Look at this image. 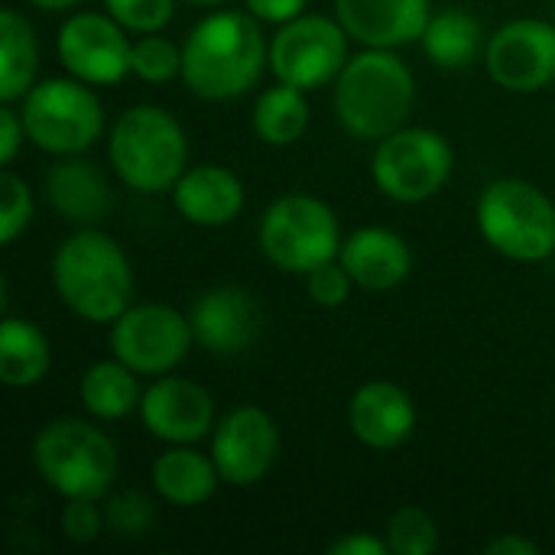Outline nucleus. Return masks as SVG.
<instances>
[{"label": "nucleus", "mask_w": 555, "mask_h": 555, "mask_svg": "<svg viewBox=\"0 0 555 555\" xmlns=\"http://www.w3.org/2000/svg\"><path fill=\"white\" fill-rule=\"evenodd\" d=\"M270 42L250 10H215L182 42V81L202 101H234L257 88Z\"/></svg>", "instance_id": "nucleus-1"}, {"label": "nucleus", "mask_w": 555, "mask_h": 555, "mask_svg": "<svg viewBox=\"0 0 555 555\" xmlns=\"http://www.w3.org/2000/svg\"><path fill=\"white\" fill-rule=\"evenodd\" d=\"M52 286L62 306L94 325H114L133 306L127 250L98 228H78L52 254Z\"/></svg>", "instance_id": "nucleus-2"}, {"label": "nucleus", "mask_w": 555, "mask_h": 555, "mask_svg": "<svg viewBox=\"0 0 555 555\" xmlns=\"http://www.w3.org/2000/svg\"><path fill=\"white\" fill-rule=\"evenodd\" d=\"M416 101V78L397 49H367L351 55L335 78V117L354 140H384L406 127Z\"/></svg>", "instance_id": "nucleus-3"}, {"label": "nucleus", "mask_w": 555, "mask_h": 555, "mask_svg": "<svg viewBox=\"0 0 555 555\" xmlns=\"http://www.w3.org/2000/svg\"><path fill=\"white\" fill-rule=\"evenodd\" d=\"M107 159L130 192H172L179 176L189 169V137L166 107L133 104L107 133Z\"/></svg>", "instance_id": "nucleus-4"}, {"label": "nucleus", "mask_w": 555, "mask_h": 555, "mask_svg": "<svg viewBox=\"0 0 555 555\" xmlns=\"http://www.w3.org/2000/svg\"><path fill=\"white\" fill-rule=\"evenodd\" d=\"M33 465L59 498L104 501L117 478V449L94 423L62 416L36 433Z\"/></svg>", "instance_id": "nucleus-5"}, {"label": "nucleus", "mask_w": 555, "mask_h": 555, "mask_svg": "<svg viewBox=\"0 0 555 555\" xmlns=\"http://www.w3.org/2000/svg\"><path fill=\"white\" fill-rule=\"evenodd\" d=\"M475 218L485 244L507 260L543 263L555 254V202L527 179L485 185Z\"/></svg>", "instance_id": "nucleus-6"}, {"label": "nucleus", "mask_w": 555, "mask_h": 555, "mask_svg": "<svg viewBox=\"0 0 555 555\" xmlns=\"http://www.w3.org/2000/svg\"><path fill=\"white\" fill-rule=\"evenodd\" d=\"M257 244L276 270L306 276L315 267L338 260L345 237L328 202L306 192H289L267 205L257 228Z\"/></svg>", "instance_id": "nucleus-7"}, {"label": "nucleus", "mask_w": 555, "mask_h": 555, "mask_svg": "<svg viewBox=\"0 0 555 555\" xmlns=\"http://www.w3.org/2000/svg\"><path fill=\"white\" fill-rule=\"evenodd\" d=\"M26 140L52 156H78L104 133V104L94 85L65 75L36 81L20 101Z\"/></svg>", "instance_id": "nucleus-8"}, {"label": "nucleus", "mask_w": 555, "mask_h": 555, "mask_svg": "<svg viewBox=\"0 0 555 555\" xmlns=\"http://www.w3.org/2000/svg\"><path fill=\"white\" fill-rule=\"evenodd\" d=\"M455 169L452 143L433 127H400L377 140L371 156V179L377 192L397 205H420L436 198Z\"/></svg>", "instance_id": "nucleus-9"}, {"label": "nucleus", "mask_w": 555, "mask_h": 555, "mask_svg": "<svg viewBox=\"0 0 555 555\" xmlns=\"http://www.w3.org/2000/svg\"><path fill=\"white\" fill-rule=\"evenodd\" d=\"M348 29L338 16L302 13L270 36V72L276 81L315 91L335 85L348 55Z\"/></svg>", "instance_id": "nucleus-10"}, {"label": "nucleus", "mask_w": 555, "mask_h": 555, "mask_svg": "<svg viewBox=\"0 0 555 555\" xmlns=\"http://www.w3.org/2000/svg\"><path fill=\"white\" fill-rule=\"evenodd\" d=\"M195 335L189 315L163 302L130 306L111 325V351L140 377L172 374L192 351Z\"/></svg>", "instance_id": "nucleus-11"}, {"label": "nucleus", "mask_w": 555, "mask_h": 555, "mask_svg": "<svg viewBox=\"0 0 555 555\" xmlns=\"http://www.w3.org/2000/svg\"><path fill=\"white\" fill-rule=\"evenodd\" d=\"M130 46L127 29L107 10H78L62 20L55 36L62 68L94 88L117 85L130 75Z\"/></svg>", "instance_id": "nucleus-12"}, {"label": "nucleus", "mask_w": 555, "mask_h": 555, "mask_svg": "<svg viewBox=\"0 0 555 555\" xmlns=\"http://www.w3.org/2000/svg\"><path fill=\"white\" fill-rule=\"evenodd\" d=\"M491 81L511 94H537L555 81V26L537 16L504 23L485 46Z\"/></svg>", "instance_id": "nucleus-13"}, {"label": "nucleus", "mask_w": 555, "mask_h": 555, "mask_svg": "<svg viewBox=\"0 0 555 555\" xmlns=\"http://www.w3.org/2000/svg\"><path fill=\"white\" fill-rule=\"evenodd\" d=\"M221 485L254 488L260 485L280 455V426L260 406H237L224 413L208 446Z\"/></svg>", "instance_id": "nucleus-14"}, {"label": "nucleus", "mask_w": 555, "mask_h": 555, "mask_svg": "<svg viewBox=\"0 0 555 555\" xmlns=\"http://www.w3.org/2000/svg\"><path fill=\"white\" fill-rule=\"evenodd\" d=\"M137 413L143 429L166 446H195L208 439L218 426L211 393L179 374L153 377Z\"/></svg>", "instance_id": "nucleus-15"}, {"label": "nucleus", "mask_w": 555, "mask_h": 555, "mask_svg": "<svg viewBox=\"0 0 555 555\" xmlns=\"http://www.w3.org/2000/svg\"><path fill=\"white\" fill-rule=\"evenodd\" d=\"M189 322L195 345L218 358L244 354L260 332L257 302L241 286H215L202 293L189 312Z\"/></svg>", "instance_id": "nucleus-16"}, {"label": "nucleus", "mask_w": 555, "mask_h": 555, "mask_svg": "<svg viewBox=\"0 0 555 555\" xmlns=\"http://www.w3.org/2000/svg\"><path fill=\"white\" fill-rule=\"evenodd\" d=\"M416 420L420 413H416L413 397L400 384H390V380L361 384L348 403L351 436L374 452L400 449L416 433Z\"/></svg>", "instance_id": "nucleus-17"}, {"label": "nucleus", "mask_w": 555, "mask_h": 555, "mask_svg": "<svg viewBox=\"0 0 555 555\" xmlns=\"http://www.w3.org/2000/svg\"><path fill=\"white\" fill-rule=\"evenodd\" d=\"M335 16L367 49H400L420 42L433 0H335Z\"/></svg>", "instance_id": "nucleus-18"}, {"label": "nucleus", "mask_w": 555, "mask_h": 555, "mask_svg": "<svg viewBox=\"0 0 555 555\" xmlns=\"http://www.w3.org/2000/svg\"><path fill=\"white\" fill-rule=\"evenodd\" d=\"M172 208L195 228H224L231 224L247 202L244 182L221 163L189 166L172 185Z\"/></svg>", "instance_id": "nucleus-19"}, {"label": "nucleus", "mask_w": 555, "mask_h": 555, "mask_svg": "<svg viewBox=\"0 0 555 555\" xmlns=\"http://www.w3.org/2000/svg\"><path fill=\"white\" fill-rule=\"evenodd\" d=\"M338 260L351 273L354 286L364 293L397 289L413 273L410 244L397 231L377 228V224L351 231L338 250Z\"/></svg>", "instance_id": "nucleus-20"}, {"label": "nucleus", "mask_w": 555, "mask_h": 555, "mask_svg": "<svg viewBox=\"0 0 555 555\" xmlns=\"http://www.w3.org/2000/svg\"><path fill=\"white\" fill-rule=\"evenodd\" d=\"M46 202L78 228H94L114 208V189L104 169L91 159L59 156V163L46 172Z\"/></svg>", "instance_id": "nucleus-21"}, {"label": "nucleus", "mask_w": 555, "mask_h": 555, "mask_svg": "<svg viewBox=\"0 0 555 555\" xmlns=\"http://www.w3.org/2000/svg\"><path fill=\"white\" fill-rule=\"evenodd\" d=\"M150 481L159 501L192 511L215 498L221 475L211 452H198L195 446H166L150 468Z\"/></svg>", "instance_id": "nucleus-22"}, {"label": "nucleus", "mask_w": 555, "mask_h": 555, "mask_svg": "<svg viewBox=\"0 0 555 555\" xmlns=\"http://www.w3.org/2000/svg\"><path fill=\"white\" fill-rule=\"evenodd\" d=\"M420 46L426 52V59L446 72H459L468 68L478 55H485V26L475 13L462 10V7H446L439 13L429 16Z\"/></svg>", "instance_id": "nucleus-23"}, {"label": "nucleus", "mask_w": 555, "mask_h": 555, "mask_svg": "<svg viewBox=\"0 0 555 555\" xmlns=\"http://www.w3.org/2000/svg\"><path fill=\"white\" fill-rule=\"evenodd\" d=\"M52 367V345L29 319L7 315L0 322V380L13 390L36 387Z\"/></svg>", "instance_id": "nucleus-24"}, {"label": "nucleus", "mask_w": 555, "mask_h": 555, "mask_svg": "<svg viewBox=\"0 0 555 555\" xmlns=\"http://www.w3.org/2000/svg\"><path fill=\"white\" fill-rule=\"evenodd\" d=\"M140 374L130 371L124 361H94L78 384V400L88 410V416L101 423H114L140 410L143 390H140Z\"/></svg>", "instance_id": "nucleus-25"}, {"label": "nucleus", "mask_w": 555, "mask_h": 555, "mask_svg": "<svg viewBox=\"0 0 555 555\" xmlns=\"http://www.w3.org/2000/svg\"><path fill=\"white\" fill-rule=\"evenodd\" d=\"M39 68V42L33 23L13 10H0V101L16 104L36 85Z\"/></svg>", "instance_id": "nucleus-26"}, {"label": "nucleus", "mask_w": 555, "mask_h": 555, "mask_svg": "<svg viewBox=\"0 0 555 555\" xmlns=\"http://www.w3.org/2000/svg\"><path fill=\"white\" fill-rule=\"evenodd\" d=\"M309 91L276 81L273 88L260 91V98L254 101V114H250V127L257 133L260 143L267 146H293L306 137L312 111H309Z\"/></svg>", "instance_id": "nucleus-27"}, {"label": "nucleus", "mask_w": 555, "mask_h": 555, "mask_svg": "<svg viewBox=\"0 0 555 555\" xmlns=\"http://www.w3.org/2000/svg\"><path fill=\"white\" fill-rule=\"evenodd\" d=\"M130 75L146 85H166L182 75V46L163 33H140L130 46Z\"/></svg>", "instance_id": "nucleus-28"}, {"label": "nucleus", "mask_w": 555, "mask_h": 555, "mask_svg": "<svg viewBox=\"0 0 555 555\" xmlns=\"http://www.w3.org/2000/svg\"><path fill=\"white\" fill-rule=\"evenodd\" d=\"M384 540L393 555H433L439 550V524L429 511L403 504L390 514Z\"/></svg>", "instance_id": "nucleus-29"}, {"label": "nucleus", "mask_w": 555, "mask_h": 555, "mask_svg": "<svg viewBox=\"0 0 555 555\" xmlns=\"http://www.w3.org/2000/svg\"><path fill=\"white\" fill-rule=\"evenodd\" d=\"M104 517H107L111 533H117L124 540H140L150 533V527L156 520V504L143 491H120V494H107Z\"/></svg>", "instance_id": "nucleus-30"}, {"label": "nucleus", "mask_w": 555, "mask_h": 555, "mask_svg": "<svg viewBox=\"0 0 555 555\" xmlns=\"http://www.w3.org/2000/svg\"><path fill=\"white\" fill-rule=\"evenodd\" d=\"M104 10L127 33H163L176 16V0H104Z\"/></svg>", "instance_id": "nucleus-31"}, {"label": "nucleus", "mask_w": 555, "mask_h": 555, "mask_svg": "<svg viewBox=\"0 0 555 555\" xmlns=\"http://www.w3.org/2000/svg\"><path fill=\"white\" fill-rule=\"evenodd\" d=\"M0 192H3V205H0V244H13L33 221V189L26 185V179H20L16 172H3L0 179Z\"/></svg>", "instance_id": "nucleus-32"}, {"label": "nucleus", "mask_w": 555, "mask_h": 555, "mask_svg": "<svg viewBox=\"0 0 555 555\" xmlns=\"http://www.w3.org/2000/svg\"><path fill=\"white\" fill-rule=\"evenodd\" d=\"M302 280H306L309 299H312L315 306H322V309H338V306H345V302L351 299V289H358L354 280H351V273L341 267V260H328V263L315 267L312 273H306Z\"/></svg>", "instance_id": "nucleus-33"}, {"label": "nucleus", "mask_w": 555, "mask_h": 555, "mask_svg": "<svg viewBox=\"0 0 555 555\" xmlns=\"http://www.w3.org/2000/svg\"><path fill=\"white\" fill-rule=\"evenodd\" d=\"M107 527V517H104V507L98 501H88V498H78V501H65L62 507V533L68 543H94Z\"/></svg>", "instance_id": "nucleus-34"}, {"label": "nucleus", "mask_w": 555, "mask_h": 555, "mask_svg": "<svg viewBox=\"0 0 555 555\" xmlns=\"http://www.w3.org/2000/svg\"><path fill=\"white\" fill-rule=\"evenodd\" d=\"M23 140H26V127H23L20 111H13V104L0 101V163L3 166H10L16 159Z\"/></svg>", "instance_id": "nucleus-35"}, {"label": "nucleus", "mask_w": 555, "mask_h": 555, "mask_svg": "<svg viewBox=\"0 0 555 555\" xmlns=\"http://www.w3.org/2000/svg\"><path fill=\"white\" fill-rule=\"evenodd\" d=\"M244 7H247L260 23L283 26V23L302 16L306 7H309V0H244Z\"/></svg>", "instance_id": "nucleus-36"}, {"label": "nucleus", "mask_w": 555, "mask_h": 555, "mask_svg": "<svg viewBox=\"0 0 555 555\" xmlns=\"http://www.w3.org/2000/svg\"><path fill=\"white\" fill-rule=\"evenodd\" d=\"M325 553L328 555H387L390 553V546H387V540L371 537V533H345V537L332 540Z\"/></svg>", "instance_id": "nucleus-37"}, {"label": "nucleus", "mask_w": 555, "mask_h": 555, "mask_svg": "<svg viewBox=\"0 0 555 555\" xmlns=\"http://www.w3.org/2000/svg\"><path fill=\"white\" fill-rule=\"evenodd\" d=\"M485 553L488 555H540V546H537L533 540L520 537V533H501V537L488 540Z\"/></svg>", "instance_id": "nucleus-38"}, {"label": "nucleus", "mask_w": 555, "mask_h": 555, "mask_svg": "<svg viewBox=\"0 0 555 555\" xmlns=\"http://www.w3.org/2000/svg\"><path fill=\"white\" fill-rule=\"evenodd\" d=\"M26 3H33L36 10H46V13H65V10L78 7L81 0H26Z\"/></svg>", "instance_id": "nucleus-39"}, {"label": "nucleus", "mask_w": 555, "mask_h": 555, "mask_svg": "<svg viewBox=\"0 0 555 555\" xmlns=\"http://www.w3.org/2000/svg\"><path fill=\"white\" fill-rule=\"evenodd\" d=\"M189 3H198V7H221V3H228V0H189Z\"/></svg>", "instance_id": "nucleus-40"}, {"label": "nucleus", "mask_w": 555, "mask_h": 555, "mask_svg": "<svg viewBox=\"0 0 555 555\" xmlns=\"http://www.w3.org/2000/svg\"><path fill=\"white\" fill-rule=\"evenodd\" d=\"M553 7H555V0H553Z\"/></svg>", "instance_id": "nucleus-41"}]
</instances>
